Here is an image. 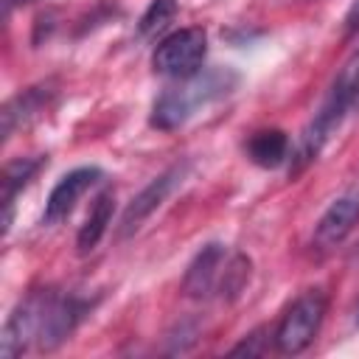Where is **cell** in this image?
Listing matches in <instances>:
<instances>
[{
	"instance_id": "e0dca14e",
	"label": "cell",
	"mask_w": 359,
	"mask_h": 359,
	"mask_svg": "<svg viewBox=\"0 0 359 359\" xmlns=\"http://www.w3.org/2000/svg\"><path fill=\"white\" fill-rule=\"evenodd\" d=\"M331 93H337L351 109L359 104V50L345 62V67L337 73L334 84H331Z\"/></svg>"
},
{
	"instance_id": "5b68a950",
	"label": "cell",
	"mask_w": 359,
	"mask_h": 359,
	"mask_svg": "<svg viewBox=\"0 0 359 359\" xmlns=\"http://www.w3.org/2000/svg\"><path fill=\"white\" fill-rule=\"evenodd\" d=\"M90 311H93V300L70 294V292H59V289L50 286L45 317H42L39 337H36L39 351H56L62 342H67L73 337V331L79 328V323Z\"/></svg>"
},
{
	"instance_id": "ba28073f",
	"label": "cell",
	"mask_w": 359,
	"mask_h": 359,
	"mask_svg": "<svg viewBox=\"0 0 359 359\" xmlns=\"http://www.w3.org/2000/svg\"><path fill=\"white\" fill-rule=\"evenodd\" d=\"M227 258H230V252L224 244H219V241L205 244L185 269L182 292L194 300H208V297L219 294V283H222V272L227 266Z\"/></svg>"
},
{
	"instance_id": "7c38bea8",
	"label": "cell",
	"mask_w": 359,
	"mask_h": 359,
	"mask_svg": "<svg viewBox=\"0 0 359 359\" xmlns=\"http://www.w3.org/2000/svg\"><path fill=\"white\" fill-rule=\"evenodd\" d=\"M48 163L45 154L36 157H17L3 168V233H8L11 219H14V199L17 194L36 177V171Z\"/></svg>"
},
{
	"instance_id": "8992f818",
	"label": "cell",
	"mask_w": 359,
	"mask_h": 359,
	"mask_svg": "<svg viewBox=\"0 0 359 359\" xmlns=\"http://www.w3.org/2000/svg\"><path fill=\"white\" fill-rule=\"evenodd\" d=\"M48 294H50V286L34 289L11 309V314L3 325V334H0V356L3 359H14L22 351H28L31 342H36L39 325L45 317V306H48Z\"/></svg>"
},
{
	"instance_id": "6da1fadb",
	"label": "cell",
	"mask_w": 359,
	"mask_h": 359,
	"mask_svg": "<svg viewBox=\"0 0 359 359\" xmlns=\"http://www.w3.org/2000/svg\"><path fill=\"white\" fill-rule=\"evenodd\" d=\"M236 81H238V76L233 70H222V67H213L205 76L196 73L182 87H174V90H165L163 95H157L149 123L160 132L180 129L199 107H208V104L219 101L222 95H227L236 87Z\"/></svg>"
},
{
	"instance_id": "ac0fdd59",
	"label": "cell",
	"mask_w": 359,
	"mask_h": 359,
	"mask_svg": "<svg viewBox=\"0 0 359 359\" xmlns=\"http://www.w3.org/2000/svg\"><path fill=\"white\" fill-rule=\"evenodd\" d=\"M196 334H199V325L194 323V320H182L171 334H168V351L171 353H180V351H185V348H191L194 342H196Z\"/></svg>"
},
{
	"instance_id": "5bb4252c",
	"label": "cell",
	"mask_w": 359,
	"mask_h": 359,
	"mask_svg": "<svg viewBox=\"0 0 359 359\" xmlns=\"http://www.w3.org/2000/svg\"><path fill=\"white\" fill-rule=\"evenodd\" d=\"M112 210H115V194H112V188H107V191H101L95 196V202H93L90 213H87L84 224L79 227L76 247H79L81 255H87V252H93L98 247V241L104 238V233H107V227L112 222Z\"/></svg>"
},
{
	"instance_id": "30bf717a",
	"label": "cell",
	"mask_w": 359,
	"mask_h": 359,
	"mask_svg": "<svg viewBox=\"0 0 359 359\" xmlns=\"http://www.w3.org/2000/svg\"><path fill=\"white\" fill-rule=\"evenodd\" d=\"M101 177H104V171H101L98 165H81V168L67 171V174L53 185V191H50V196H48V202H45L42 224L50 227V224L65 222V219L73 213V208H76V202L81 199V194L90 191V185H95Z\"/></svg>"
},
{
	"instance_id": "52a82bcc",
	"label": "cell",
	"mask_w": 359,
	"mask_h": 359,
	"mask_svg": "<svg viewBox=\"0 0 359 359\" xmlns=\"http://www.w3.org/2000/svg\"><path fill=\"white\" fill-rule=\"evenodd\" d=\"M188 168H191V163L188 160H182V163H174V165H168L163 174H157L129 205H126V210H123V216H121V227H118V236L121 238H126V236H132V233H137L140 227H143V222L171 196V191L185 180V174H188Z\"/></svg>"
},
{
	"instance_id": "3957f363",
	"label": "cell",
	"mask_w": 359,
	"mask_h": 359,
	"mask_svg": "<svg viewBox=\"0 0 359 359\" xmlns=\"http://www.w3.org/2000/svg\"><path fill=\"white\" fill-rule=\"evenodd\" d=\"M348 112H351V107L337 93L328 90L325 101L320 104V109L314 112V118L303 126V132H300V137H297V143H294V149L289 154V177L303 174L320 157V151L325 149V143L331 140V135L339 129V123L345 121Z\"/></svg>"
},
{
	"instance_id": "9c48e42d",
	"label": "cell",
	"mask_w": 359,
	"mask_h": 359,
	"mask_svg": "<svg viewBox=\"0 0 359 359\" xmlns=\"http://www.w3.org/2000/svg\"><path fill=\"white\" fill-rule=\"evenodd\" d=\"M356 224H359V188H351L342 196H337L328 205V210L320 216V222L314 227V236H311V244L320 252L334 250L337 244L345 241V236Z\"/></svg>"
},
{
	"instance_id": "8fae6325",
	"label": "cell",
	"mask_w": 359,
	"mask_h": 359,
	"mask_svg": "<svg viewBox=\"0 0 359 359\" xmlns=\"http://www.w3.org/2000/svg\"><path fill=\"white\" fill-rule=\"evenodd\" d=\"M56 95V84L53 81H39V84H31L25 90H20L17 95H11L3 109H0V132H3V140H8L20 126L31 123L36 115H42L50 101Z\"/></svg>"
},
{
	"instance_id": "44dd1931",
	"label": "cell",
	"mask_w": 359,
	"mask_h": 359,
	"mask_svg": "<svg viewBox=\"0 0 359 359\" xmlns=\"http://www.w3.org/2000/svg\"><path fill=\"white\" fill-rule=\"evenodd\" d=\"M28 3H34V0H3V6H6V14H11L17 6H28Z\"/></svg>"
},
{
	"instance_id": "603a6c76",
	"label": "cell",
	"mask_w": 359,
	"mask_h": 359,
	"mask_svg": "<svg viewBox=\"0 0 359 359\" xmlns=\"http://www.w3.org/2000/svg\"><path fill=\"white\" fill-rule=\"evenodd\" d=\"M356 323H359V314H356Z\"/></svg>"
},
{
	"instance_id": "7402d4cb",
	"label": "cell",
	"mask_w": 359,
	"mask_h": 359,
	"mask_svg": "<svg viewBox=\"0 0 359 359\" xmlns=\"http://www.w3.org/2000/svg\"><path fill=\"white\" fill-rule=\"evenodd\" d=\"M351 264H353V266H359V244H356V247H353V252H351Z\"/></svg>"
},
{
	"instance_id": "7a4b0ae2",
	"label": "cell",
	"mask_w": 359,
	"mask_h": 359,
	"mask_svg": "<svg viewBox=\"0 0 359 359\" xmlns=\"http://www.w3.org/2000/svg\"><path fill=\"white\" fill-rule=\"evenodd\" d=\"M325 309H328V297L323 289H309L303 292L280 317L272 342L278 348V353H303L314 337L320 334V325L325 320Z\"/></svg>"
},
{
	"instance_id": "277c9868",
	"label": "cell",
	"mask_w": 359,
	"mask_h": 359,
	"mask_svg": "<svg viewBox=\"0 0 359 359\" xmlns=\"http://www.w3.org/2000/svg\"><path fill=\"white\" fill-rule=\"evenodd\" d=\"M208 53V34L205 28H180L168 34L151 53V67L168 79H191L199 73Z\"/></svg>"
},
{
	"instance_id": "9a60e30c",
	"label": "cell",
	"mask_w": 359,
	"mask_h": 359,
	"mask_svg": "<svg viewBox=\"0 0 359 359\" xmlns=\"http://www.w3.org/2000/svg\"><path fill=\"white\" fill-rule=\"evenodd\" d=\"M250 266L252 264L244 252H230L227 266L222 272V283H219V297L222 300H236L244 292V286L250 280Z\"/></svg>"
},
{
	"instance_id": "ffe728a7",
	"label": "cell",
	"mask_w": 359,
	"mask_h": 359,
	"mask_svg": "<svg viewBox=\"0 0 359 359\" xmlns=\"http://www.w3.org/2000/svg\"><path fill=\"white\" fill-rule=\"evenodd\" d=\"M359 31V0H353V6L345 14V34H356Z\"/></svg>"
},
{
	"instance_id": "4fadbf2b",
	"label": "cell",
	"mask_w": 359,
	"mask_h": 359,
	"mask_svg": "<svg viewBox=\"0 0 359 359\" xmlns=\"http://www.w3.org/2000/svg\"><path fill=\"white\" fill-rule=\"evenodd\" d=\"M250 163L261 168H278L289 160V135L283 129H261L244 143Z\"/></svg>"
},
{
	"instance_id": "d6986e66",
	"label": "cell",
	"mask_w": 359,
	"mask_h": 359,
	"mask_svg": "<svg viewBox=\"0 0 359 359\" xmlns=\"http://www.w3.org/2000/svg\"><path fill=\"white\" fill-rule=\"evenodd\" d=\"M266 328H255L252 334H247L230 353L233 356H241V353H247V356H255V353H266Z\"/></svg>"
},
{
	"instance_id": "2e32d148",
	"label": "cell",
	"mask_w": 359,
	"mask_h": 359,
	"mask_svg": "<svg viewBox=\"0 0 359 359\" xmlns=\"http://www.w3.org/2000/svg\"><path fill=\"white\" fill-rule=\"evenodd\" d=\"M174 17H177V0H151L146 11L140 14L137 31L140 36H157L174 22Z\"/></svg>"
}]
</instances>
